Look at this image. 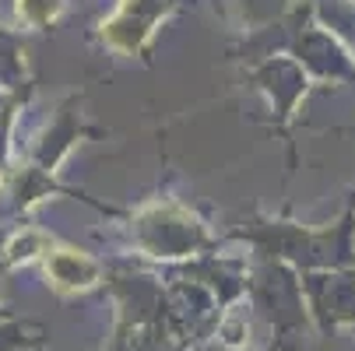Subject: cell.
Listing matches in <instances>:
<instances>
[{
  "mask_svg": "<svg viewBox=\"0 0 355 351\" xmlns=\"http://www.w3.org/2000/svg\"><path fill=\"white\" fill-rule=\"evenodd\" d=\"M46 271L60 288H88L98 278L95 260H88L85 253H74V249H60V253H53L49 264H46Z\"/></svg>",
  "mask_w": 355,
  "mask_h": 351,
  "instance_id": "obj_1",
  "label": "cell"
},
{
  "mask_svg": "<svg viewBox=\"0 0 355 351\" xmlns=\"http://www.w3.org/2000/svg\"><path fill=\"white\" fill-rule=\"evenodd\" d=\"M60 11V0H18V15L32 25H42L49 18H57Z\"/></svg>",
  "mask_w": 355,
  "mask_h": 351,
  "instance_id": "obj_2",
  "label": "cell"
}]
</instances>
